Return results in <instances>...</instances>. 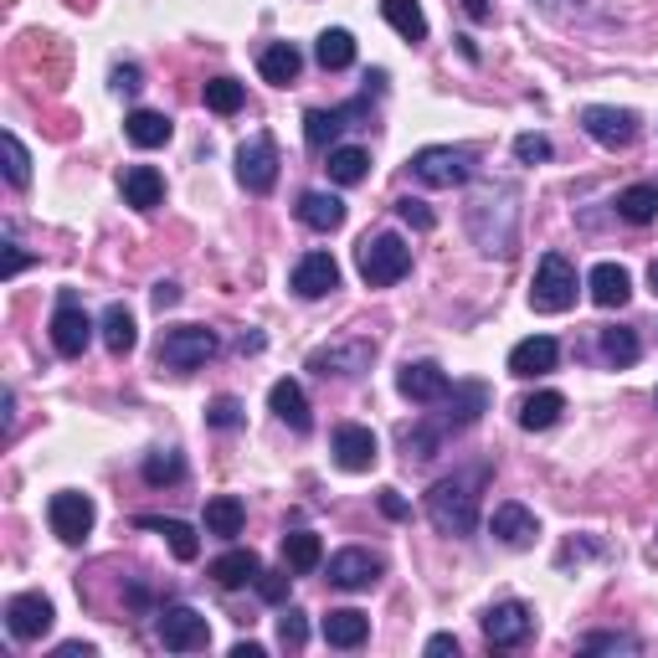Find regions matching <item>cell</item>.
I'll list each match as a JSON object with an SVG mask.
<instances>
[{
    "label": "cell",
    "instance_id": "6da1fadb",
    "mask_svg": "<svg viewBox=\"0 0 658 658\" xmlns=\"http://www.w3.org/2000/svg\"><path fill=\"white\" fill-rule=\"evenodd\" d=\"M479 484H484V468L479 474L437 479L433 489H427V520H433L437 535L468 540L474 530H479Z\"/></svg>",
    "mask_w": 658,
    "mask_h": 658
},
{
    "label": "cell",
    "instance_id": "7a4b0ae2",
    "mask_svg": "<svg viewBox=\"0 0 658 658\" xmlns=\"http://www.w3.org/2000/svg\"><path fill=\"white\" fill-rule=\"evenodd\" d=\"M355 268H360V278H365V288H391L412 273V247H406L402 237H391V232L365 237L355 247Z\"/></svg>",
    "mask_w": 658,
    "mask_h": 658
},
{
    "label": "cell",
    "instance_id": "3957f363",
    "mask_svg": "<svg viewBox=\"0 0 658 658\" xmlns=\"http://www.w3.org/2000/svg\"><path fill=\"white\" fill-rule=\"evenodd\" d=\"M571 304H576V268L561 253H545L535 268V284H530V309L535 315H566Z\"/></svg>",
    "mask_w": 658,
    "mask_h": 658
},
{
    "label": "cell",
    "instance_id": "277c9868",
    "mask_svg": "<svg viewBox=\"0 0 658 658\" xmlns=\"http://www.w3.org/2000/svg\"><path fill=\"white\" fill-rule=\"evenodd\" d=\"M211 355H216V335H211L206 325L164 329V340H160V365H164V371L191 375V371H201Z\"/></svg>",
    "mask_w": 658,
    "mask_h": 658
},
{
    "label": "cell",
    "instance_id": "5b68a950",
    "mask_svg": "<svg viewBox=\"0 0 658 658\" xmlns=\"http://www.w3.org/2000/svg\"><path fill=\"white\" fill-rule=\"evenodd\" d=\"M412 180L433 185V191H448V185H464L474 176V155L468 150H453V145H427V150L412 155Z\"/></svg>",
    "mask_w": 658,
    "mask_h": 658
},
{
    "label": "cell",
    "instance_id": "8992f818",
    "mask_svg": "<svg viewBox=\"0 0 658 658\" xmlns=\"http://www.w3.org/2000/svg\"><path fill=\"white\" fill-rule=\"evenodd\" d=\"M46 520H52V535L67 540V545H83L93 535V520H98V509H93L88 494H52V505H46Z\"/></svg>",
    "mask_w": 658,
    "mask_h": 658
},
{
    "label": "cell",
    "instance_id": "52a82bcc",
    "mask_svg": "<svg viewBox=\"0 0 658 658\" xmlns=\"http://www.w3.org/2000/svg\"><path fill=\"white\" fill-rule=\"evenodd\" d=\"M582 129L597 139L602 150H628L633 139H638V114L633 108L592 104V108H582Z\"/></svg>",
    "mask_w": 658,
    "mask_h": 658
},
{
    "label": "cell",
    "instance_id": "ba28073f",
    "mask_svg": "<svg viewBox=\"0 0 658 658\" xmlns=\"http://www.w3.org/2000/svg\"><path fill=\"white\" fill-rule=\"evenodd\" d=\"M329 453H335V464H340L344 474H371V468L381 464V443H375V433L360 427V422H340Z\"/></svg>",
    "mask_w": 658,
    "mask_h": 658
},
{
    "label": "cell",
    "instance_id": "9c48e42d",
    "mask_svg": "<svg viewBox=\"0 0 658 658\" xmlns=\"http://www.w3.org/2000/svg\"><path fill=\"white\" fill-rule=\"evenodd\" d=\"M155 633H160V644L170 648V654H195V648L211 644L206 617L195 613V607H164L160 623H155Z\"/></svg>",
    "mask_w": 658,
    "mask_h": 658
},
{
    "label": "cell",
    "instance_id": "30bf717a",
    "mask_svg": "<svg viewBox=\"0 0 658 658\" xmlns=\"http://www.w3.org/2000/svg\"><path fill=\"white\" fill-rule=\"evenodd\" d=\"M237 180L253 195L273 191V180H278V145H273V135H253L237 150Z\"/></svg>",
    "mask_w": 658,
    "mask_h": 658
},
{
    "label": "cell",
    "instance_id": "8fae6325",
    "mask_svg": "<svg viewBox=\"0 0 658 658\" xmlns=\"http://www.w3.org/2000/svg\"><path fill=\"white\" fill-rule=\"evenodd\" d=\"M396 391H402L406 402H417V406H437L453 391V381H448V371H443L437 360H406L402 371H396Z\"/></svg>",
    "mask_w": 658,
    "mask_h": 658
},
{
    "label": "cell",
    "instance_id": "7c38bea8",
    "mask_svg": "<svg viewBox=\"0 0 658 658\" xmlns=\"http://www.w3.org/2000/svg\"><path fill=\"white\" fill-rule=\"evenodd\" d=\"M381 571H386V561L375 551H360V545L329 555V586H340V592H365L381 582Z\"/></svg>",
    "mask_w": 658,
    "mask_h": 658
},
{
    "label": "cell",
    "instance_id": "4fadbf2b",
    "mask_svg": "<svg viewBox=\"0 0 658 658\" xmlns=\"http://www.w3.org/2000/svg\"><path fill=\"white\" fill-rule=\"evenodd\" d=\"M530 633H535V613H530L524 602H499V607L484 613V638H489V648H520Z\"/></svg>",
    "mask_w": 658,
    "mask_h": 658
},
{
    "label": "cell",
    "instance_id": "5bb4252c",
    "mask_svg": "<svg viewBox=\"0 0 658 658\" xmlns=\"http://www.w3.org/2000/svg\"><path fill=\"white\" fill-rule=\"evenodd\" d=\"M52 602L42 597V592H21V597L6 602V628H11L15 644H36L46 628H52Z\"/></svg>",
    "mask_w": 658,
    "mask_h": 658
},
{
    "label": "cell",
    "instance_id": "9a60e30c",
    "mask_svg": "<svg viewBox=\"0 0 658 658\" xmlns=\"http://www.w3.org/2000/svg\"><path fill=\"white\" fill-rule=\"evenodd\" d=\"M371 355H375L371 340H335V344H325V350H315V355H309V371L350 381V375H360L365 365H371Z\"/></svg>",
    "mask_w": 658,
    "mask_h": 658
},
{
    "label": "cell",
    "instance_id": "2e32d148",
    "mask_svg": "<svg viewBox=\"0 0 658 658\" xmlns=\"http://www.w3.org/2000/svg\"><path fill=\"white\" fill-rule=\"evenodd\" d=\"M288 288H294L299 299H329V294L340 288V263H335L329 253H304L299 263H294Z\"/></svg>",
    "mask_w": 658,
    "mask_h": 658
},
{
    "label": "cell",
    "instance_id": "e0dca14e",
    "mask_svg": "<svg viewBox=\"0 0 658 658\" xmlns=\"http://www.w3.org/2000/svg\"><path fill=\"white\" fill-rule=\"evenodd\" d=\"M93 340V319L83 315V304L73 294H62L57 315H52V344H57V355H83Z\"/></svg>",
    "mask_w": 658,
    "mask_h": 658
},
{
    "label": "cell",
    "instance_id": "ac0fdd59",
    "mask_svg": "<svg viewBox=\"0 0 658 658\" xmlns=\"http://www.w3.org/2000/svg\"><path fill=\"white\" fill-rule=\"evenodd\" d=\"M555 360H561V344L551 335H530L509 350V375H520V381H535V375H551Z\"/></svg>",
    "mask_w": 658,
    "mask_h": 658
},
{
    "label": "cell",
    "instance_id": "d6986e66",
    "mask_svg": "<svg viewBox=\"0 0 658 658\" xmlns=\"http://www.w3.org/2000/svg\"><path fill=\"white\" fill-rule=\"evenodd\" d=\"M494 540H505V545H514V551H524L530 540L540 535V520L530 514L524 505H514V499H505V505L494 509V520H489Z\"/></svg>",
    "mask_w": 658,
    "mask_h": 658
},
{
    "label": "cell",
    "instance_id": "ffe728a7",
    "mask_svg": "<svg viewBox=\"0 0 658 658\" xmlns=\"http://www.w3.org/2000/svg\"><path fill=\"white\" fill-rule=\"evenodd\" d=\"M365 108L350 104V108H309L304 114V139L315 145V150H335V139H340V129H350V119H360Z\"/></svg>",
    "mask_w": 658,
    "mask_h": 658
},
{
    "label": "cell",
    "instance_id": "44dd1931",
    "mask_svg": "<svg viewBox=\"0 0 658 658\" xmlns=\"http://www.w3.org/2000/svg\"><path fill=\"white\" fill-rule=\"evenodd\" d=\"M586 288H592V304H597V309H623V304L633 299V278L623 263H597L592 278H586Z\"/></svg>",
    "mask_w": 658,
    "mask_h": 658
},
{
    "label": "cell",
    "instance_id": "7402d4cb",
    "mask_svg": "<svg viewBox=\"0 0 658 658\" xmlns=\"http://www.w3.org/2000/svg\"><path fill=\"white\" fill-rule=\"evenodd\" d=\"M268 406H273V417L278 422H288L294 433H309L315 427V417H309V396H304V386L299 381H273V391H268Z\"/></svg>",
    "mask_w": 658,
    "mask_h": 658
},
{
    "label": "cell",
    "instance_id": "603a6c76",
    "mask_svg": "<svg viewBox=\"0 0 658 658\" xmlns=\"http://www.w3.org/2000/svg\"><path fill=\"white\" fill-rule=\"evenodd\" d=\"M443 406H448L443 427H474V422L489 412V391H484L479 381H464V386H453L448 396H443Z\"/></svg>",
    "mask_w": 658,
    "mask_h": 658
},
{
    "label": "cell",
    "instance_id": "cb8c5ba5",
    "mask_svg": "<svg viewBox=\"0 0 658 658\" xmlns=\"http://www.w3.org/2000/svg\"><path fill=\"white\" fill-rule=\"evenodd\" d=\"M257 73L268 77L273 88H288V83H299V73H304V52H299L294 42L263 46V57H257Z\"/></svg>",
    "mask_w": 658,
    "mask_h": 658
},
{
    "label": "cell",
    "instance_id": "d4e9b609",
    "mask_svg": "<svg viewBox=\"0 0 658 658\" xmlns=\"http://www.w3.org/2000/svg\"><path fill=\"white\" fill-rule=\"evenodd\" d=\"M299 222L309 232H340L344 226V201L329 191H304L299 195Z\"/></svg>",
    "mask_w": 658,
    "mask_h": 658
},
{
    "label": "cell",
    "instance_id": "484cf974",
    "mask_svg": "<svg viewBox=\"0 0 658 658\" xmlns=\"http://www.w3.org/2000/svg\"><path fill=\"white\" fill-rule=\"evenodd\" d=\"M124 201L135 211H155L164 201V176L155 164H129L124 170Z\"/></svg>",
    "mask_w": 658,
    "mask_h": 658
},
{
    "label": "cell",
    "instance_id": "4316f807",
    "mask_svg": "<svg viewBox=\"0 0 658 658\" xmlns=\"http://www.w3.org/2000/svg\"><path fill=\"white\" fill-rule=\"evenodd\" d=\"M124 135H129L135 150H160V145H170L176 124L164 119V114H155V108H135V114L124 119Z\"/></svg>",
    "mask_w": 658,
    "mask_h": 658
},
{
    "label": "cell",
    "instance_id": "83f0119b",
    "mask_svg": "<svg viewBox=\"0 0 658 658\" xmlns=\"http://www.w3.org/2000/svg\"><path fill=\"white\" fill-rule=\"evenodd\" d=\"M257 571H263V561H257L253 551H226L211 561V582L222 586V592H237V586H253Z\"/></svg>",
    "mask_w": 658,
    "mask_h": 658
},
{
    "label": "cell",
    "instance_id": "f1b7e54d",
    "mask_svg": "<svg viewBox=\"0 0 658 658\" xmlns=\"http://www.w3.org/2000/svg\"><path fill=\"white\" fill-rule=\"evenodd\" d=\"M139 530H155L164 535V545L176 551V561H195L201 555V535H195L185 520H164V514H139Z\"/></svg>",
    "mask_w": 658,
    "mask_h": 658
},
{
    "label": "cell",
    "instance_id": "f546056e",
    "mask_svg": "<svg viewBox=\"0 0 658 658\" xmlns=\"http://www.w3.org/2000/svg\"><path fill=\"white\" fill-rule=\"evenodd\" d=\"M365 633H371V617L355 613V607H335L325 617V644L329 648H360L365 644Z\"/></svg>",
    "mask_w": 658,
    "mask_h": 658
},
{
    "label": "cell",
    "instance_id": "4dcf8cb0",
    "mask_svg": "<svg viewBox=\"0 0 658 658\" xmlns=\"http://www.w3.org/2000/svg\"><path fill=\"white\" fill-rule=\"evenodd\" d=\"M561 412H566V396H561V391H535V396L520 402V427L524 433H545V427L561 422Z\"/></svg>",
    "mask_w": 658,
    "mask_h": 658
},
{
    "label": "cell",
    "instance_id": "1f68e13d",
    "mask_svg": "<svg viewBox=\"0 0 658 658\" xmlns=\"http://www.w3.org/2000/svg\"><path fill=\"white\" fill-rule=\"evenodd\" d=\"M206 535H222V540H232V535H242V520H247V509H242V499L237 494H216V499H206Z\"/></svg>",
    "mask_w": 658,
    "mask_h": 658
},
{
    "label": "cell",
    "instance_id": "d6a6232c",
    "mask_svg": "<svg viewBox=\"0 0 658 658\" xmlns=\"http://www.w3.org/2000/svg\"><path fill=\"white\" fill-rule=\"evenodd\" d=\"M315 62L325 67V73H344V67L355 62V36H350L344 26L319 31V42H315Z\"/></svg>",
    "mask_w": 658,
    "mask_h": 658
},
{
    "label": "cell",
    "instance_id": "836d02e7",
    "mask_svg": "<svg viewBox=\"0 0 658 658\" xmlns=\"http://www.w3.org/2000/svg\"><path fill=\"white\" fill-rule=\"evenodd\" d=\"M319 561H325V545H319L315 530H288L284 535V566L294 571V576H309Z\"/></svg>",
    "mask_w": 658,
    "mask_h": 658
},
{
    "label": "cell",
    "instance_id": "e575fe53",
    "mask_svg": "<svg viewBox=\"0 0 658 658\" xmlns=\"http://www.w3.org/2000/svg\"><path fill=\"white\" fill-rule=\"evenodd\" d=\"M381 15H386V26L406 42H427V15H422L417 0H381Z\"/></svg>",
    "mask_w": 658,
    "mask_h": 658
},
{
    "label": "cell",
    "instance_id": "d590c367",
    "mask_svg": "<svg viewBox=\"0 0 658 658\" xmlns=\"http://www.w3.org/2000/svg\"><path fill=\"white\" fill-rule=\"evenodd\" d=\"M325 170H329V180H335V185H360V180H365V170H371V155L360 150V145H335Z\"/></svg>",
    "mask_w": 658,
    "mask_h": 658
},
{
    "label": "cell",
    "instance_id": "8d00e7d4",
    "mask_svg": "<svg viewBox=\"0 0 658 658\" xmlns=\"http://www.w3.org/2000/svg\"><path fill=\"white\" fill-rule=\"evenodd\" d=\"M98 329H104V344L114 350V355H129V350L139 344V325H135V315H129L124 304H108V315H104V325Z\"/></svg>",
    "mask_w": 658,
    "mask_h": 658
},
{
    "label": "cell",
    "instance_id": "74e56055",
    "mask_svg": "<svg viewBox=\"0 0 658 658\" xmlns=\"http://www.w3.org/2000/svg\"><path fill=\"white\" fill-rule=\"evenodd\" d=\"M617 216L628 226H648L658 216V185H628V191H617Z\"/></svg>",
    "mask_w": 658,
    "mask_h": 658
},
{
    "label": "cell",
    "instance_id": "f35d334b",
    "mask_svg": "<svg viewBox=\"0 0 658 658\" xmlns=\"http://www.w3.org/2000/svg\"><path fill=\"white\" fill-rule=\"evenodd\" d=\"M638 335L633 329H623V325H613V329H602V355H607V365H617V371H628L633 360H638Z\"/></svg>",
    "mask_w": 658,
    "mask_h": 658
},
{
    "label": "cell",
    "instance_id": "ab89813d",
    "mask_svg": "<svg viewBox=\"0 0 658 658\" xmlns=\"http://www.w3.org/2000/svg\"><path fill=\"white\" fill-rule=\"evenodd\" d=\"M180 479H185V458L176 448H160L145 458V484L150 489H164V484H180Z\"/></svg>",
    "mask_w": 658,
    "mask_h": 658
},
{
    "label": "cell",
    "instance_id": "60d3db41",
    "mask_svg": "<svg viewBox=\"0 0 658 658\" xmlns=\"http://www.w3.org/2000/svg\"><path fill=\"white\" fill-rule=\"evenodd\" d=\"M201 98H206V108H211V114H237V108H242V98H247V93H242V83H237V77H211L206 88H201Z\"/></svg>",
    "mask_w": 658,
    "mask_h": 658
},
{
    "label": "cell",
    "instance_id": "b9f144b4",
    "mask_svg": "<svg viewBox=\"0 0 658 658\" xmlns=\"http://www.w3.org/2000/svg\"><path fill=\"white\" fill-rule=\"evenodd\" d=\"M443 437H448V427H443V422H437V427H427V422H422V427L402 433V448H406V458H417V464H427V458H433V453L443 448Z\"/></svg>",
    "mask_w": 658,
    "mask_h": 658
},
{
    "label": "cell",
    "instance_id": "7bdbcfd3",
    "mask_svg": "<svg viewBox=\"0 0 658 658\" xmlns=\"http://www.w3.org/2000/svg\"><path fill=\"white\" fill-rule=\"evenodd\" d=\"M0 150H6V180H11L15 191H21V185L31 180V155H26V145H21L15 135H0Z\"/></svg>",
    "mask_w": 658,
    "mask_h": 658
},
{
    "label": "cell",
    "instance_id": "ee69618b",
    "mask_svg": "<svg viewBox=\"0 0 658 658\" xmlns=\"http://www.w3.org/2000/svg\"><path fill=\"white\" fill-rule=\"evenodd\" d=\"M638 638L633 633H586L582 638V654H638Z\"/></svg>",
    "mask_w": 658,
    "mask_h": 658
},
{
    "label": "cell",
    "instance_id": "f6af8a7d",
    "mask_svg": "<svg viewBox=\"0 0 658 658\" xmlns=\"http://www.w3.org/2000/svg\"><path fill=\"white\" fill-rule=\"evenodd\" d=\"M278 644L294 648V654H299V648L309 644V617H304L299 607H288V613L278 617Z\"/></svg>",
    "mask_w": 658,
    "mask_h": 658
},
{
    "label": "cell",
    "instance_id": "bcb514c9",
    "mask_svg": "<svg viewBox=\"0 0 658 658\" xmlns=\"http://www.w3.org/2000/svg\"><path fill=\"white\" fill-rule=\"evenodd\" d=\"M242 422V402L237 396H216V402L206 406V427H216V433H232Z\"/></svg>",
    "mask_w": 658,
    "mask_h": 658
},
{
    "label": "cell",
    "instance_id": "7dc6e473",
    "mask_svg": "<svg viewBox=\"0 0 658 658\" xmlns=\"http://www.w3.org/2000/svg\"><path fill=\"white\" fill-rule=\"evenodd\" d=\"M288 582H294V576H288V566L284 571H257V597L263 602H288Z\"/></svg>",
    "mask_w": 658,
    "mask_h": 658
},
{
    "label": "cell",
    "instance_id": "c3c4849f",
    "mask_svg": "<svg viewBox=\"0 0 658 658\" xmlns=\"http://www.w3.org/2000/svg\"><path fill=\"white\" fill-rule=\"evenodd\" d=\"M396 216H402L406 226H417V232H433V211H427V201H417V195H402V201H396Z\"/></svg>",
    "mask_w": 658,
    "mask_h": 658
},
{
    "label": "cell",
    "instance_id": "681fc988",
    "mask_svg": "<svg viewBox=\"0 0 658 658\" xmlns=\"http://www.w3.org/2000/svg\"><path fill=\"white\" fill-rule=\"evenodd\" d=\"M514 160H520V164L551 160V139H545V135H520V139H514Z\"/></svg>",
    "mask_w": 658,
    "mask_h": 658
},
{
    "label": "cell",
    "instance_id": "f907efd6",
    "mask_svg": "<svg viewBox=\"0 0 658 658\" xmlns=\"http://www.w3.org/2000/svg\"><path fill=\"white\" fill-rule=\"evenodd\" d=\"M139 88H145V83H139V67L135 62H119V67H114V93H129V98H135Z\"/></svg>",
    "mask_w": 658,
    "mask_h": 658
},
{
    "label": "cell",
    "instance_id": "816d5d0a",
    "mask_svg": "<svg viewBox=\"0 0 658 658\" xmlns=\"http://www.w3.org/2000/svg\"><path fill=\"white\" fill-rule=\"evenodd\" d=\"M381 514L386 520H406V499L396 489H381Z\"/></svg>",
    "mask_w": 658,
    "mask_h": 658
},
{
    "label": "cell",
    "instance_id": "f5cc1de1",
    "mask_svg": "<svg viewBox=\"0 0 658 658\" xmlns=\"http://www.w3.org/2000/svg\"><path fill=\"white\" fill-rule=\"evenodd\" d=\"M26 263H31V257L26 253H21V242H6V278H15V273H21V268H26Z\"/></svg>",
    "mask_w": 658,
    "mask_h": 658
},
{
    "label": "cell",
    "instance_id": "db71d44e",
    "mask_svg": "<svg viewBox=\"0 0 658 658\" xmlns=\"http://www.w3.org/2000/svg\"><path fill=\"white\" fill-rule=\"evenodd\" d=\"M176 304H180L176 284H155V309H160V315H164V309H176Z\"/></svg>",
    "mask_w": 658,
    "mask_h": 658
},
{
    "label": "cell",
    "instance_id": "11a10c76",
    "mask_svg": "<svg viewBox=\"0 0 658 658\" xmlns=\"http://www.w3.org/2000/svg\"><path fill=\"white\" fill-rule=\"evenodd\" d=\"M427 654H458V638H453V633H433V638H427Z\"/></svg>",
    "mask_w": 658,
    "mask_h": 658
},
{
    "label": "cell",
    "instance_id": "9f6ffc18",
    "mask_svg": "<svg viewBox=\"0 0 658 658\" xmlns=\"http://www.w3.org/2000/svg\"><path fill=\"white\" fill-rule=\"evenodd\" d=\"M464 11L474 15V21H489V15H494V6H489V0H464Z\"/></svg>",
    "mask_w": 658,
    "mask_h": 658
},
{
    "label": "cell",
    "instance_id": "6f0895ef",
    "mask_svg": "<svg viewBox=\"0 0 658 658\" xmlns=\"http://www.w3.org/2000/svg\"><path fill=\"white\" fill-rule=\"evenodd\" d=\"M57 658H93V644H62Z\"/></svg>",
    "mask_w": 658,
    "mask_h": 658
},
{
    "label": "cell",
    "instance_id": "680465c9",
    "mask_svg": "<svg viewBox=\"0 0 658 658\" xmlns=\"http://www.w3.org/2000/svg\"><path fill=\"white\" fill-rule=\"evenodd\" d=\"M232 658H263V644H237L232 648Z\"/></svg>",
    "mask_w": 658,
    "mask_h": 658
},
{
    "label": "cell",
    "instance_id": "91938a15",
    "mask_svg": "<svg viewBox=\"0 0 658 658\" xmlns=\"http://www.w3.org/2000/svg\"><path fill=\"white\" fill-rule=\"evenodd\" d=\"M648 288L658 294V257H654V268H648Z\"/></svg>",
    "mask_w": 658,
    "mask_h": 658
},
{
    "label": "cell",
    "instance_id": "94428289",
    "mask_svg": "<svg viewBox=\"0 0 658 658\" xmlns=\"http://www.w3.org/2000/svg\"><path fill=\"white\" fill-rule=\"evenodd\" d=\"M545 6H551V0H545Z\"/></svg>",
    "mask_w": 658,
    "mask_h": 658
}]
</instances>
